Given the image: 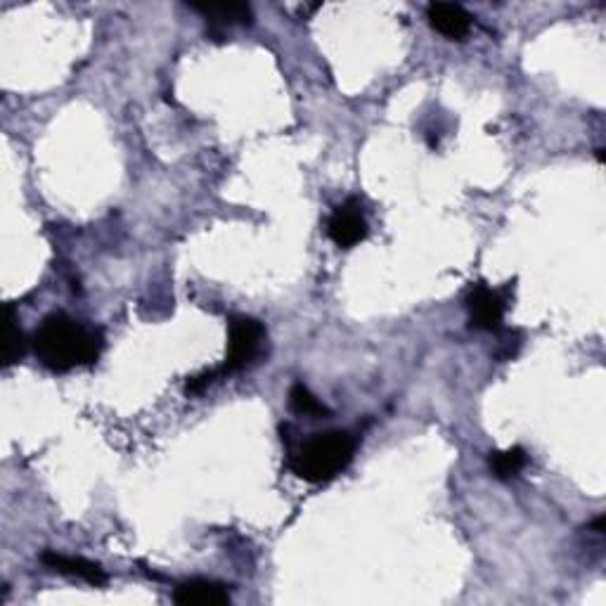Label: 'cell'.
<instances>
[{
    "mask_svg": "<svg viewBox=\"0 0 606 606\" xmlns=\"http://www.w3.org/2000/svg\"><path fill=\"white\" fill-rule=\"evenodd\" d=\"M34 351L48 370L69 372L98 360L102 337L98 330H90L69 315L53 313L34 334Z\"/></svg>",
    "mask_w": 606,
    "mask_h": 606,
    "instance_id": "1",
    "label": "cell"
},
{
    "mask_svg": "<svg viewBox=\"0 0 606 606\" xmlns=\"http://www.w3.org/2000/svg\"><path fill=\"white\" fill-rule=\"evenodd\" d=\"M356 453V438L348 431L315 434L292 455V472L308 483H325L344 472Z\"/></svg>",
    "mask_w": 606,
    "mask_h": 606,
    "instance_id": "2",
    "label": "cell"
},
{
    "mask_svg": "<svg viewBox=\"0 0 606 606\" xmlns=\"http://www.w3.org/2000/svg\"><path fill=\"white\" fill-rule=\"evenodd\" d=\"M263 341H266V330L259 320L247 318V315H237L230 320V344H228V358L221 367V377L240 372L244 367L254 363L261 356Z\"/></svg>",
    "mask_w": 606,
    "mask_h": 606,
    "instance_id": "3",
    "label": "cell"
},
{
    "mask_svg": "<svg viewBox=\"0 0 606 606\" xmlns=\"http://www.w3.org/2000/svg\"><path fill=\"white\" fill-rule=\"evenodd\" d=\"M467 311L474 330L498 332L505 318V299L491 287L476 285L467 296Z\"/></svg>",
    "mask_w": 606,
    "mask_h": 606,
    "instance_id": "4",
    "label": "cell"
},
{
    "mask_svg": "<svg viewBox=\"0 0 606 606\" xmlns=\"http://www.w3.org/2000/svg\"><path fill=\"white\" fill-rule=\"evenodd\" d=\"M327 235L341 249H351L367 237V221L356 202L341 204L330 216L327 223Z\"/></svg>",
    "mask_w": 606,
    "mask_h": 606,
    "instance_id": "5",
    "label": "cell"
},
{
    "mask_svg": "<svg viewBox=\"0 0 606 606\" xmlns=\"http://www.w3.org/2000/svg\"><path fill=\"white\" fill-rule=\"evenodd\" d=\"M173 599L180 606H223L230 602V592L223 583H214V580H188L180 583Z\"/></svg>",
    "mask_w": 606,
    "mask_h": 606,
    "instance_id": "6",
    "label": "cell"
},
{
    "mask_svg": "<svg viewBox=\"0 0 606 606\" xmlns=\"http://www.w3.org/2000/svg\"><path fill=\"white\" fill-rule=\"evenodd\" d=\"M427 17L429 24L434 27L438 34L446 36V38H464L469 34V15L464 12L460 5L453 3H431L427 8Z\"/></svg>",
    "mask_w": 606,
    "mask_h": 606,
    "instance_id": "7",
    "label": "cell"
},
{
    "mask_svg": "<svg viewBox=\"0 0 606 606\" xmlns=\"http://www.w3.org/2000/svg\"><path fill=\"white\" fill-rule=\"evenodd\" d=\"M41 562L48 566V569H53L57 573H64V576L81 578L90 585H105L107 583L105 571H102L98 564L88 562V559H83V557H64V554H57V552H45L41 557Z\"/></svg>",
    "mask_w": 606,
    "mask_h": 606,
    "instance_id": "8",
    "label": "cell"
},
{
    "mask_svg": "<svg viewBox=\"0 0 606 606\" xmlns=\"http://www.w3.org/2000/svg\"><path fill=\"white\" fill-rule=\"evenodd\" d=\"M192 10L202 12L206 19L214 24H249L251 22V8L244 3H221V5H192Z\"/></svg>",
    "mask_w": 606,
    "mask_h": 606,
    "instance_id": "9",
    "label": "cell"
},
{
    "mask_svg": "<svg viewBox=\"0 0 606 606\" xmlns=\"http://www.w3.org/2000/svg\"><path fill=\"white\" fill-rule=\"evenodd\" d=\"M526 464H528V455L526 450L519 446L491 455V472L498 476V479H512V476H517Z\"/></svg>",
    "mask_w": 606,
    "mask_h": 606,
    "instance_id": "10",
    "label": "cell"
},
{
    "mask_svg": "<svg viewBox=\"0 0 606 606\" xmlns=\"http://www.w3.org/2000/svg\"><path fill=\"white\" fill-rule=\"evenodd\" d=\"M289 405H292V410L296 412V415H306L313 419H322V417L330 415L327 405L320 403L318 398L308 391V386H303V384L292 386V393H289Z\"/></svg>",
    "mask_w": 606,
    "mask_h": 606,
    "instance_id": "11",
    "label": "cell"
},
{
    "mask_svg": "<svg viewBox=\"0 0 606 606\" xmlns=\"http://www.w3.org/2000/svg\"><path fill=\"white\" fill-rule=\"evenodd\" d=\"M5 322H8V332H5V348H3V365L10 367L12 363H17L24 353V337L22 330L17 327L15 320V311L12 306L5 308Z\"/></svg>",
    "mask_w": 606,
    "mask_h": 606,
    "instance_id": "12",
    "label": "cell"
}]
</instances>
